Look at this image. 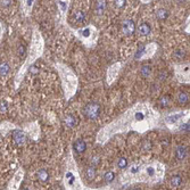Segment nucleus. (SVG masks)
Wrapping results in <instances>:
<instances>
[{
    "label": "nucleus",
    "mask_w": 190,
    "mask_h": 190,
    "mask_svg": "<svg viewBox=\"0 0 190 190\" xmlns=\"http://www.w3.org/2000/svg\"><path fill=\"white\" fill-rule=\"evenodd\" d=\"M84 114L90 120H96L99 114H100V106L96 102H91V104H88L86 106V109H84Z\"/></svg>",
    "instance_id": "obj_1"
},
{
    "label": "nucleus",
    "mask_w": 190,
    "mask_h": 190,
    "mask_svg": "<svg viewBox=\"0 0 190 190\" xmlns=\"http://www.w3.org/2000/svg\"><path fill=\"white\" fill-rule=\"evenodd\" d=\"M136 30V25H134V22L132 19H125L123 23H122V31L125 35H131L133 34Z\"/></svg>",
    "instance_id": "obj_2"
},
{
    "label": "nucleus",
    "mask_w": 190,
    "mask_h": 190,
    "mask_svg": "<svg viewBox=\"0 0 190 190\" xmlns=\"http://www.w3.org/2000/svg\"><path fill=\"white\" fill-rule=\"evenodd\" d=\"M106 6H107L106 0H97L95 6V13L97 15H99V16L102 15L105 9H106Z\"/></svg>",
    "instance_id": "obj_3"
},
{
    "label": "nucleus",
    "mask_w": 190,
    "mask_h": 190,
    "mask_svg": "<svg viewBox=\"0 0 190 190\" xmlns=\"http://www.w3.org/2000/svg\"><path fill=\"white\" fill-rule=\"evenodd\" d=\"M13 139L17 145H23L25 142V134H24V132H22L19 130H16L13 133Z\"/></svg>",
    "instance_id": "obj_4"
},
{
    "label": "nucleus",
    "mask_w": 190,
    "mask_h": 190,
    "mask_svg": "<svg viewBox=\"0 0 190 190\" xmlns=\"http://www.w3.org/2000/svg\"><path fill=\"white\" fill-rule=\"evenodd\" d=\"M175 155H177V158L182 161L187 157L188 155V151H187V148L185 146H178L177 149H175Z\"/></svg>",
    "instance_id": "obj_5"
},
{
    "label": "nucleus",
    "mask_w": 190,
    "mask_h": 190,
    "mask_svg": "<svg viewBox=\"0 0 190 190\" xmlns=\"http://www.w3.org/2000/svg\"><path fill=\"white\" fill-rule=\"evenodd\" d=\"M86 148H87V145H86L84 140H76V141H75V143H74V149H75L76 153L82 154V153H84Z\"/></svg>",
    "instance_id": "obj_6"
},
{
    "label": "nucleus",
    "mask_w": 190,
    "mask_h": 190,
    "mask_svg": "<svg viewBox=\"0 0 190 190\" xmlns=\"http://www.w3.org/2000/svg\"><path fill=\"white\" fill-rule=\"evenodd\" d=\"M150 26H149V24H147V23H142L140 26H139V29H138V32H139V34L140 35H148L149 33H150Z\"/></svg>",
    "instance_id": "obj_7"
},
{
    "label": "nucleus",
    "mask_w": 190,
    "mask_h": 190,
    "mask_svg": "<svg viewBox=\"0 0 190 190\" xmlns=\"http://www.w3.org/2000/svg\"><path fill=\"white\" fill-rule=\"evenodd\" d=\"M169 15H170L169 10H166V9H164V8H159V9H157V11H156V17H157L158 19H161V21H165V19L169 17Z\"/></svg>",
    "instance_id": "obj_8"
},
{
    "label": "nucleus",
    "mask_w": 190,
    "mask_h": 190,
    "mask_svg": "<svg viewBox=\"0 0 190 190\" xmlns=\"http://www.w3.org/2000/svg\"><path fill=\"white\" fill-rule=\"evenodd\" d=\"M74 21L76 23H83L86 21V14L84 11H81V10H78L74 13Z\"/></svg>",
    "instance_id": "obj_9"
},
{
    "label": "nucleus",
    "mask_w": 190,
    "mask_h": 190,
    "mask_svg": "<svg viewBox=\"0 0 190 190\" xmlns=\"http://www.w3.org/2000/svg\"><path fill=\"white\" fill-rule=\"evenodd\" d=\"M181 183H182V178H181L180 175H174V177H172L171 182H170V185H171L172 188H178Z\"/></svg>",
    "instance_id": "obj_10"
},
{
    "label": "nucleus",
    "mask_w": 190,
    "mask_h": 190,
    "mask_svg": "<svg viewBox=\"0 0 190 190\" xmlns=\"http://www.w3.org/2000/svg\"><path fill=\"white\" fill-rule=\"evenodd\" d=\"M140 73H141V75H142L143 78H148V76L150 75V73H151V67L148 66V65H145V66L141 67Z\"/></svg>",
    "instance_id": "obj_11"
},
{
    "label": "nucleus",
    "mask_w": 190,
    "mask_h": 190,
    "mask_svg": "<svg viewBox=\"0 0 190 190\" xmlns=\"http://www.w3.org/2000/svg\"><path fill=\"white\" fill-rule=\"evenodd\" d=\"M188 100H189V97H188V95H187L186 92H181V94H179V96H178V101H179V104L185 105V104L188 102Z\"/></svg>",
    "instance_id": "obj_12"
},
{
    "label": "nucleus",
    "mask_w": 190,
    "mask_h": 190,
    "mask_svg": "<svg viewBox=\"0 0 190 190\" xmlns=\"http://www.w3.org/2000/svg\"><path fill=\"white\" fill-rule=\"evenodd\" d=\"M173 56H174V58L175 59H182L185 56H186V51L185 50H182V49H178V50H175L174 51V54H173Z\"/></svg>",
    "instance_id": "obj_13"
},
{
    "label": "nucleus",
    "mask_w": 190,
    "mask_h": 190,
    "mask_svg": "<svg viewBox=\"0 0 190 190\" xmlns=\"http://www.w3.org/2000/svg\"><path fill=\"white\" fill-rule=\"evenodd\" d=\"M9 72V66L7 63H2L1 64V78H6L7 74Z\"/></svg>",
    "instance_id": "obj_14"
},
{
    "label": "nucleus",
    "mask_w": 190,
    "mask_h": 190,
    "mask_svg": "<svg viewBox=\"0 0 190 190\" xmlns=\"http://www.w3.org/2000/svg\"><path fill=\"white\" fill-rule=\"evenodd\" d=\"M38 175H39V179H40L41 181H47L48 178H49L48 172H47L46 170H40L39 173H38Z\"/></svg>",
    "instance_id": "obj_15"
},
{
    "label": "nucleus",
    "mask_w": 190,
    "mask_h": 190,
    "mask_svg": "<svg viewBox=\"0 0 190 190\" xmlns=\"http://www.w3.org/2000/svg\"><path fill=\"white\" fill-rule=\"evenodd\" d=\"M95 166H90V167H88L87 169V178L89 179V180H92L94 178H95Z\"/></svg>",
    "instance_id": "obj_16"
},
{
    "label": "nucleus",
    "mask_w": 190,
    "mask_h": 190,
    "mask_svg": "<svg viewBox=\"0 0 190 190\" xmlns=\"http://www.w3.org/2000/svg\"><path fill=\"white\" fill-rule=\"evenodd\" d=\"M65 122H66V124L68 125V126H74L75 125V123H76V121H75V118L72 116V115H68V116H66V118H65Z\"/></svg>",
    "instance_id": "obj_17"
},
{
    "label": "nucleus",
    "mask_w": 190,
    "mask_h": 190,
    "mask_svg": "<svg viewBox=\"0 0 190 190\" xmlns=\"http://www.w3.org/2000/svg\"><path fill=\"white\" fill-rule=\"evenodd\" d=\"M169 104H170V97L169 96H163L161 98V100H159V105L162 107H166Z\"/></svg>",
    "instance_id": "obj_18"
},
{
    "label": "nucleus",
    "mask_w": 190,
    "mask_h": 190,
    "mask_svg": "<svg viewBox=\"0 0 190 190\" xmlns=\"http://www.w3.org/2000/svg\"><path fill=\"white\" fill-rule=\"evenodd\" d=\"M126 165H128V161L125 158H120L117 161V167L118 169H125Z\"/></svg>",
    "instance_id": "obj_19"
},
{
    "label": "nucleus",
    "mask_w": 190,
    "mask_h": 190,
    "mask_svg": "<svg viewBox=\"0 0 190 190\" xmlns=\"http://www.w3.org/2000/svg\"><path fill=\"white\" fill-rule=\"evenodd\" d=\"M114 179H115V174L113 172H107L105 174V181L106 182H112Z\"/></svg>",
    "instance_id": "obj_20"
},
{
    "label": "nucleus",
    "mask_w": 190,
    "mask_h": 190,
    "mask_svg": "<svg viewBox=\"0 0 190 190\" xmlns=\"http://www.w3.org/2000/svg\"><path fill=\"white\" fill-rule=\"evenodd\" d=\"M146 172H147V174H148V177H154L155 173H156V170H155L153 166H148L147 170H146Z\"/></svg>",
    "instance_id": "obj_21"
},
{
    "label": "nucleus",
    "mask_w": 190,
    "mask_h": 190,
    "mask_svg": "<svg viewBox=\"0 0 190 190\" xmlns=\"http://www.w3.org/2000/svg\"><path fill=\"white\" fill-rule=\"evenodd\" d=\"M139 165H132L130 169H129V172L131 173V174H136V173H138L139 172Z\"/></svg>",
    "instance_id": "obj_22"
},
{
    "label": "nucleus",
    "mask_w": 190,
    "mask_h": 190,
    "mask_svg": "<svg viewBox=\"0 0 190 190\" xmlns=\"http://www.w3.org/2000/svg\"><path fill=\"white\" fill-rule=\"evenodd\" d=\"M17 54H18L19 57H23V56L25 55V47L21 45V46L18 47V49H17Z\"/></svg>",
    "instance_id": "obj_23"
},
{
    "label": "nucleus",
    "mask_w": 190,
    "mask_h": 190,
    "mask_svg": "<svg viewBox=\"0 0 190 190\" xmlns=\"http://www.w3.org/2000/svg\"><path fill=\"white\" fill-rule=\"evenodd\" d=\"M125 2H126V0H115V6L117 8H123Z\"/></svg>",
    "instance_id": "obj_24"
},
{
    "label": "nucleus",
    "mask_w": 190,
    "mask_h": 190,
    "mask_svg": "<svg viewBox=\"0 0 190 190\" xmlns=\"http://www.w3.org/2000/svg\"><path fill=\"white\" fill-rule=\"evenodd\" d=\"M6 110H7V104L5 101H2L1 102V113L3 114V113H6Z\"/></svg>",
    "instance_id": "obj_25"
},
{
    "label": "nucleus",
    "mask_w": 190,
    "mask_h": 190,
    "mask_svg": "<svg viewBox=\"0 0 190 190\" xmlns=\"http://www.w3.org/2000/svg\"><path fill=\"white\" fill-rule=\"evenodd\" d=\"M98 164H99V157H94L92 161H91V165H92V166H96V165H98Z\"/></svg>",
    "instance_id": "obj_26"
},
{
    "label": "nucleus",
    "mask_w": 190,
    "mask_h": 190,
    "mask_svg": "<svg viewBox=\"0 0 190 190\" xmlns=\"http://www.w3.org/2000/svg\"><path fill=\"white\" fill-rule=\"evenodd\" d=\"M81 33L84 35V37H89L90 35V31H89V29H86V30H82L81 31Z\"/></svg>",
    "instance_id": "obj_27"
},
{
    "label": "nucleus",
    "mask_w": 190,
    "mask_h": 190,
    "mask_svg": "<svg viewBox=\"0 0 190 190\" xmlns=\"http://www.w3.org/2000/svg\"><path fill=\"white\" fill-rule=\"evenodd\" d=\"M1 5H2L3 7H8V6L10 5V0H2V1H1Z\"/></svg>",
    "instance_id": "obj_28"
},
{
    "label": "nucleus",
    "mask_w": 190,
    "mask_h": 190,
    "mask_svg": "<svg viewBox=\"0 0 190 190\" xmlns=\"http://www.w3.org/2000/svg\"><path fill=\"white\" fill-rule=\"evenodd\" d=\"M38 72V67H35V66H33V67H31V73H33V74H35Z\"/></svg>",
    "instance_id": "obj_29"
},
{
    "label": "nucleus",
    "mask_w": 190,
    "mask_h": 190,
    "mask_svg": "<svg viewBox=\"0 0 190 190\" xmlns=\"http://www.w3.org/2000/svg\"><path fill=\"white\" fill-rule=\"evenodd\" d=\"M179 3H183V2H186V0H177Z\"/></svg>",
    "instance_id": "obj_30"
}]
</instances>
